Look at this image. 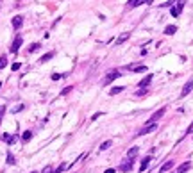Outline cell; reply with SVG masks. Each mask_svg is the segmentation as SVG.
I'll return each instance as SVG.
<instances>
[{
    "instance_id": "obj_28",
    "label": "cell",
    "mask_w": 193,
    "mask_h": 173,
    "mask_svg": "<svg viewBox=\"0 0 193 173\" xmlns=\"http://www.w3.org/2000/svg\"><path fill=\"white\" fill-rule=\"evenodd\" d=\"M4 113H6V107L2 105V107H0V123H2V118H4Z\"/></svg>"
},
{
    "instance_id": "obj_15",
    "label": "cell",
    "mask_w": 193,
    "mask_h": 173,
    "mask_svg": "<svg viewBox=\"0 0 193 173\" xmlns=\"http://www.w3.org/2000/svg\"><path fill=\"white\" fill-rule=\"evenodd\" d=\"M177 32V27L175 25H168L166 29H165V34H168V36H174Z\"/></svg>"
},
{
    "instance_id": "obj_10",
    "label": "cell",
    "mask_w": 193,
    "mask_h": 173,
    "mask_svg": "<svg viewBox=\"0 0 193 173\" xmlns=\"http://www.w3.org/2000/svg\"><path fill=\"white\" fill-rule=\"evenodd\" d=\"M138 152H140V148H138V146H132V148L127 152V159H129V161H132V159L138 155Z\"/></svg>"
},
{
    "instance_id": "obj_27",
    "label": "cell",
    "mask_w": 193,
    "mask_h": 173,
    "mask_svg": "<svg viewBox=\"0 0 193 173\" xmlns=\"http://www.w3.org/2000/svg\"><path fill=\"white\" fill-rule=\"evenodd\" d=\"M41 173H54V168H52V166H45Z\"/></svg>"
},
{
    "instance_id": "obj_26",
    "label": "cell",
    "mask_w": 193,
    "mask_h": 173,
    "mask_svg": "<svg viewBox=\"0 0 193 173\" xmlns=\"http://www.w3.org/2000/svg\"><path fill=\"white\" fill-rule=\"evenodd\" d=\"M16 161H14V155L13 154H7V164H14Z\"/></svg>"
},
{
    "instance_id": "obj_4",
    "label": "cell",
    "mask_w": 193,
    "mask_h": 173,
    "mask_svg": "<svg viewBox=\"0 0 193 173\" xmlns=\"http://www.w3.org/2000/svg\"><path fill=\"white\" fill-rule=\"evenodd\" d=\"M129 72H136V73H141V72H147V66L145 64H127L125 66Z\"/></svg>"
},
{
    "instance_id": "obj_33",
    "label": "cell",
    "mask_w": 193,
    "mask_h": 173,
    "mask_svg": "<svg viewBox=\"0 0 193 173\" xmlns=\"http://www.w3.org/2000/svg\"><path fill=\"white\" fill-rule=\"evenodd\" d=\"M21 109H24V105H16V107H14V109H13V113H20Z\"/></svg>"
},
{
    "instance_id": "obj_23",
    "label": "cell",
    "mask_w": 193,
    "mask_h": 173,
    "mask_svg": "<svg viewBox=\"0 0 193 173\" xmlns=\"http://www.w3.org/2000/svg\"><path fill=\"white\" fill-rule=\"evenodd\" d=\"M113 145V141H104L102 145H100V150H107V148H109Z\"/></svg>"
},
{
    "instance_id": "obj_5",
    "label": "cell",
    "mask_w": 193,
    "mask_h": 173,
    "mask_svg": "<svg viewBox=\"0 0 193 173\" xmlns=\"http://www.w3.org/2000/svg\"><path fill=\"white\" fill-rule=\"evenodd\" d=\"M165 113H166V107H161L159 111H156V113H154L152 116H150V120H148L147 123H156V121H157L159 118H163V114H165Z\"/></svg>"
},
{
    "instance_id": "obj_34",
    "label": "cell",
    "mask_w": 193,
    "mask_h": 173,
    "mask_svg": "<svg viewBox=\"0 0 193 173\" xmlns=\"http://www.w3.org/2000/svg\"><path fill=\"white\" fill-rule=\"evenodd\" d=\"M100 116H102V113H97V114L91 116V120H97V118H100Z\"/></svg>"
},
{
    "instance_id": "obj_19",
    "label": "cell",
    "mask_w": 193,
    "mask_h": 173,
    "mask_svg": "<svg viewBox=\"0 0 193 173\" xmlns=\"http://www.w3.org/2000/svg\"><path fill=\"white\" fill-rule=\"evenodd\" d=\"M31 138H32V132H31V130H25L24 134H21V141H24V143L31 141Z\"/></svg>"
},
{
    "instance_id": "obj_31",
    "label": "cell",
    "mask_w": 193,
    "mask_h": 173,
    "mask_svg": "<svg viewBox=\"0 0 193 173\" xmlns=\"http://www.w3.org/2000/svg\"><path fill=\"white\" fill-rule=\"evenodd\" d=\"M72 89H73V88H72V86H68V88H64V89H63L61 93H63V95H66V93H70Z\"/></svg>"
},
{
    "instance_id": "obj_24",
    "label": "cell",
    "mask_w": 193,
    "mask_h": 173,
    "mask_svg": "<svg viewBox=\"0 0 193 173\" xmlns=\"http://www.w3.org/2000/svg\"><path fill=\"white\" fill-rule=\"evenodd\" d=\"M4 139H6L7 143H14V141H16V136H7V134H6V136H4Z\"/></svg>"
},
{
    "instance_id": "obj_29",
    "label": "cell",
    "mask_w": 193,
    "mask_h": 173,
    "mask_svg": "<svg viewBox=\"0 0 193 173\" xmlns=\"http://www.w3.org/2000/svg\"><path fill=\"white\" fill-rule=\"evenodd\" d=\"M50 77H52V80H59V79H61L63 75H61V73H52Z\"/></svg>"
},
{
    "instance_id": "obj_32",
    "label": "cell",
    "mask_w": 193,
    "mask_h": 173,
    "mask_svg": "<svg viewBox=\"0 0 193 173\" xmlns=\"http://www.w3.org/2000/svg\"><path fill=\"white\" fill-rule=\"evenodd\" d=\"M143 95H147V89H140V91H136V96H143Z\"/></svg>"
},
{
    "instance_id": "obj_11",
    "label": "cell",
    "mask_w": 193,
    "mask_h": 173,
    "mask_svg": "<svg viewBox=\"0 0 193 173\" xmlns=\"http://www.w3.org/2000/svg\"><path fill=\"white\" fill-rule=\"evenodd\" d=\"M189 168H191V162H188V161H186V162H182V164L175 169V173H186Z\"/></svg>"
},
{
    "instance_id": "obj_6",
    "label": "cell",
    "mask_w": 193,
    "mask_h": 173,
    "mask_svg": "<svg viewBox=\"0 0 193 173\" xmlns=\"http://www.w3.org/2000/svg\"><path fill=\"white\" fill-rule=\"evenodd\" d=\"M118 77H122V75H120V72H118V70H113V72H109V73L105 75V79H104V84H109V82L116 80Z\"/></svg>"
},
{
    "instance_id": "obj_16",
    "label": "cell",
    "mask_w": 193,
    "mask_h": 173,
    "mask_svg": "<svg viewBox=\"0 0 193 173\" xmlns=\"http://www.w3.org/2000/svg\"><path fill=\"white\" fill-rule=\"evenodd\" d=\"M125 88H123V86H115V88H111L109 89V95H118V93H122Z\"/></svg>"
},
{
    "instance_id": "obj_36",
    "label": "cell",
    "mask_w": 193,
    "mask_h": 173,
    "mask_svg": "<svg viewBox=\"0 0 193 173\" xmlns=\"http://www.w3.org/2000/svg\"><path fill=\"white\" fill-rule=\"evenodd\" d=\"M105 173H115V169L111 168V169H105Z\"/></svg>"
},
{
    "instance_id": "obj_14",
    "label": "cell",
    "mask_w": 193,
    "mask_h": 173,
    "mask_svg": "<svg viewBox=\"0 0 193 173\" xmlns=\"http://www.w3.org/2000/svg\"><path fill=\"white\" fill-rule=\"evenodd\" d=\"M174 168V161H168V162H165L161 168H159V173H165V171H168V169H172Z\"/></svg>"
},
{
    "instance_id": "obj_20",
    "label": "cell",
    "mask_w": 193,
    "mask_h": 173,
    "mask_svg": "<svg viewBox=\"0 0 193 173\" xmlns=\"http://www.w3.org/2000/svg\"><path fill=\"white\" fill-rule=\"evenodd\" d=\"M70 168V164H66V162H63V164H59L56 169H54V173H61V171H64V169H68Z\"/></svg>"
},
{
    "instance_id": "obj_21",
    "label": "cell",
    "mask_w": 193,
    "mask_h": 173,
    "mask_svg": "<svg viewBox=\"0 0 193 173\" xmlns=\"http://www.w3.org/2000/svg\"><path fill=\"white\" fill-rule=\"evenodd\" d=\"M7 66V55H2L0 57V70H4Z\"/></svg>"
},
{
    "instance_id": "obj_25",
    "label": "cell",
    "mask_w": 193,
    "mask_h": 173,
    "mask_svg": "<svg viewBox=\"0 0 193 173\" xmlns=\"http://www.w3.org/2000/svg\"><path fill=\"white\" fill-rule=\"evenodd\" d=\"M38 48H39V43H32V45L29 47V52H36Z\"/></svg>"
},
{
    "instance_id": "obj_9",
    "label": "cell",
    "mask_w": 193,
    "mask_h": 173,
    "mask_svg": "<svg viewBox=\"0 0 193 173\" xmlns=\"http://www.w3.org/2000/svg\"><path fill=\"white\" fill-rule=\"evenodd\" d=\"M129 38H131V32H123L118 39H116V47H120V45H123V43L129 39Z\"/></svg>"
},
{
    "instance_id": "obj_1",
    "label": "cell",
    "mask_w": 193,
    "mask_h": 173,
    "mask_svg": "<svg viewBox=\"0 0 193 173\" xmlns=\"http://www.w3.org/2000/svg\"><path fill=\"white\" fill-rule=\"evenodd\" d=\"M184 2H186V0H175V4L172 6L170 13H172V16H174V18H177V16L182 13V9H184Z\"/></svg>"
},
{
    "instance_id": "obj_7",
    "label": "cell",
    "mask_w": 193,
    "mask_h": 173,
    "mask_svg": "<svg viewBox=\"0 0 193 173\" xmlns=\"http://www.w3.org/2000/svg\"><path fill=\"white\" fill-rule=\"evenodd\" d=\"M191 89H193V77L184 84V88H182V91H181V96H186V95H189L191 93Z\"/></svg>"
},
{
    "instance_id": "obj_22",
    "label": "cell",
    "mask_w": 193,
    "mask_h": 173,
    "mask_svg": "<svg viewBox=\"0 0 193 173\" xmlns=\"http://www.w3.org/2000/svg\"><path fill=\"white\" fill-rule=\"evenodd\" d=\"M140 4H145V2H143V0H129V7H136Z\"/></svg>"
},
{
    "instance_id": "obj_13",
    "label": "cell",
    "mask_w": 193,
    "mask_h": 173,
    "mask_svg": "<svg viewBox=\"0 0 193 173\" xmlns=\"http://www.w3.org/2000/svg\"><path fill=\"white\" fill-rule=\"evenodd\" d=\"M150 161H152V157L150 155H147L143 161H141V164H140V171H145L147 168H148V164H150Z\"/></svg>"
},
{
    "instance_id": "obj_12",
    "label": "cell",
    "mask_w": 193,
    "mask_h": 173,
    "mask_svg": "<svg viewBox=\"0 0 193 173\" xmlns=\"http://www.w3.org/2000/svg\"><path fill=\"white\" fill-rule=\"evenodd\" d=\"M21 25H24V18H21V16H14L13 18V29H20Z\"/></svg>"
},
{
    "instance_id": "obj_30",
    "label": "cell",
    "mask_w": 193,
    "mask_h": 173,
    "mask_svg": "<svg viewBox=\"0 0 193 173\" xmlns=\"http://www.w3.org/2000/svg\"><path fill=\"white\" fill-rule=\"evenodd\" d=\"M20 66H21V64H20V62H14V64H13V66H11V70H13V72H16V70H20Z\"/></svg>"
},
{
    "instance_id": "obj_35",
    "label": "cell",
    "mask_w": 193,
    "mask_h": 173,
    "mask_svg": "<svg viewBox=\"0 0 193 173\" xmlns=\"http://www.w3.org/2000/svg\"><path fill=\"white\" fill-rule=\"evenodd\" d=\"M143 2H145V4H152V2H154V0H143Z\"/></svg>"
},
{
    "instance_id": "obj_2",
    "label": "cell",
    "mask_w": 193,
    "mask_h": 173,
    "mask_svg": "<svg viewBox=\"0 0 193 173\" xmlns=\"http://www.w3.org/2000/svg\"><path fill=\"white\" fill-rule=\"evenodd\" d=\"M156 130H157V125L156 123H147L143 128H140L138 136H145V134H150V132H156Z\"/></svg>"
},
{
    "instance_id": "obj_8",
    "label": "cell",
    "mask_w": 193,
    "mask_h": 173,
    "mask_svg": "<svg viewBox=\"0 0 193 173\" xmlns=\"http://www.w3.org/2000/svg\"><path fill=\"white\" fill-rule=\"evenodd\" d=\"M152 77H154V75H147V77H143V79L140 80V88H141V89H145L147 86H148L150 82H152Z\"/></svg>"
},
{
    "instance_id": "obj_3",
    "label": "cell",
    "mask_w": 193,
    "mask_h": 173,
    "mask_svg": "<svg viewBox=\"0 0 193 173\" xmlns=\"http://www.w3.org/2000/svg\"><path fill=\"white\" fill-rule=\"evenodd\" d=\"M21 43H24V39H21V36H16V38H14V41L11 43V47H9V50H11V54H16V52L20 50V47H21Z\"/></svg>"
},
{
    "instance_id": "obj_17",
    "label": "cell",
    "mask_w": 193,
    "mask_h": 173,
    "mask_svg": "<svg viewBox=\"0 0 193 173\" xmlns=\"http://www.w3.org/2000/svg\"><path fill=\"white\" fill-rule=\"evenodd\" d=\"M120 169H122V171H129V169H132V161H129V159H127V162H123V164L120 166Z\"/></svg>"
},
{
    "instance_id": "obj_18",
    "label": "cell",
    "mask_w": 193,
    "mask_h": 173,
    "mask_svg": "<svg viewBox=\"0 0 193 173\" xmlns=\"http://www.w3.org/2000/svg\"><path fill=\"white\" fill-rule=\"evenodd\" d=\"M52 57H54V52H48V54H45V55L39 57V62H48Z\"/></svg>"
}]
</instances>
